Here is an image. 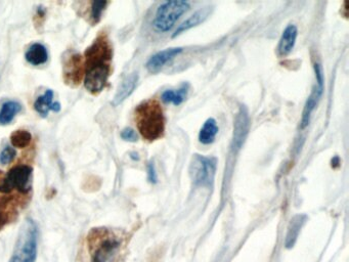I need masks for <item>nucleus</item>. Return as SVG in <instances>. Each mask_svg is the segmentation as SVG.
<instances>
[{"label":"nucleus","instance_id":"1","mask_svg":"<svg viewBox=\"0 0 349 262\" xmlns=\"http://www.w3.org/2000/svg\"><path fill=\"white\" fill-rule=\"evenodd\" d=\"M112 47L109 40L101 36L87 49L86 57V74L84 85L86 90L97 94L103 91L109 74L112 61Z\"/></svg>","mask_w":349,"mask_h":262},{"label":"nucleus","instance_id":"2","mask_svg":"<svg viewBox=\"0 0 349 262\" xmlns=\"http://www.w3.org/2000/svg\"><path fill=\"white\" fill-rule=\"evenodd\" d=\"M135 121L141 136L148 141L161 138L165 132L166 119L158 101L148 100L135 109Z\"/></svg>","mask_w":349,"mask_h":262},{"label":"nucleus","instance_id":"3","mask_svg":"<svg viewBox=\"0 0 349 262\" xmlns=\"http://www.w3.org/2000/svg\"><path fill=\"white\" fill-rule=\"evenodd\" d=\"M89 245L91 251L93 250L92 262H115L121 242L108 229L94 228L90 232Z\"/></svg>","mask_w":349,"mask_h":262},{"label":"nucleus","instance_id":"4","mask_svg":"<svg viewBox=\"0 0 349 262\" xmlns=\"http://www.w3.org/2000/svg\"><path fill=\"white\" fill-rule=\"evenodd\" d=\"M37 225L33 220L27 219L21 226L10 262H35L37 256Z\"/></svg>","mask_w":349,"mask_h":262},{"label":"nucleus","instance_id":"5","mask_svg":"<svg viewBox=\"0 0 349 262\" xmlns=\"http://www.w3.org/2000/svg\"><path fill=\"white\" fill-rule=\"evenodd\" d=\"M190 10V4L184 0H171V2L163 3L157 10L153 27L159 33H166L178 23Z\"/></svg>","mask_w":349,"mask_h":262},{"label":"nucleus","instance_id":"6","mask_svg":"<svg viewBox=\"0 0 349 262\" xmlns=\"http://www.w3.org/2000/svg\"><path fill=\"white\" fill-rule=\"evenodd\" d=\"M217 160L214 157L196 154L190 164V177L196 187L211 188L214 182Z\"/></svg>","mask_w":349,"mask_h":262},{"label":"nucleus","instance_id":"7","mask_svg":"<svg viewBox=\"0 0 349 262\" xmlns=\"http://www.w3.org/2000/svg\"><path fill=\"white\" fill-rule=\"evenodd\" d=\"M33 169L28 165H18L12 168L0 183V194H10L17 191L27 194L31 189V177Z\"/></svg>","mask_w":349,"mask_h":262},{"label":"nucleus","instance_id":"8","mask_svg":"<svg viewBox=\"0 0 349 262\" xmlns=\"http://www.w3.org/2000/svg\"><path fill=\"white\" fill-rule=\"evenodd\" d=\"M314 69V74H315V80L316 84L313 87V90L308 97L304 109L302 112V117H301V122H300V128L304 129L308 126L311 118V114L314 111L315 107L317 106L319 100H321L324 90H325V75H324V70L322 66L318 63H315L313 66Z\"/></svg>","mask_w":349,"mask_h":262},{"label":"nucleus","instance_id":"9","mask_svg":"<svg viewBox=\"0 0 349 262\" xmlns=\"http://www.w3.org/2000/svg\"><path fill=\"white\" fill-rule=\"evenodd\" d=\"M250 124L248 109L242 105L239 108L234 123V133H232L231 141V150L234 153H238L242 149L250 130Z\"/></svg>","mask_w":349,"mask_h":262},{"label":"nucleus","instance_id":"10","mask_svg":"<svg viewBox=\"0 0 349 262\" xmlns=\"http://www.w3.org/2000/svg\"><path fill=\"white\" fill-rule=\"evenodd\" d=\"M183 50V47H171L161 50L150 57V60L148 61L147 65H145V68H147L150 73H158L173 57L181 54Z\"/></svg>","mask_w":349,"mask_h":262},{"label":"nucleus","instance_id":"11","mask_svg":"<svg viewBox=\"0 0 349 262\" xmlns=\"http://www.w3.org/2000/svg\"><path fill=\"white\" fill-rule=\"evenodd\" d=\"M298 35V29L295 25L290 24L283 31L278 45V53L280 56H286L293 50Z\"/></svg>","mask_w":349,"mask_h":262},{"label":"nucleus","instance_id":"12","mask_svg":"<svg viewBox=\"0 0 349 262\" xmlns=\"http://www.w3.org/2000/svg\"><path fill=\"white\" fill-rule=\"evenodd\" d=\"M138 82V75L137 73H131L127 77L124 78V80L119 85L117 93H116L114 99H113V106H119L121 103H123L135 90V87Z\"/></svg>","mask_w":349,"mask_h":262},{"label":"nucleus","instance_id":"13","mask_svg":"<svg viewBox=\"0 0 349 262\" xmlns=\"http://www.w3.org/2000/svg\"><path fill=\"white\" fill-rule=\"evenodd\" d=\"M306 220H307V216L305 214H297L291 219L288 226L286 240H285V247L287 249H291L294 247L298 239L299 232L301 231V228L305 224Z\"/></svg>","mask_w":349,"mask_h":262},{"label":"nucleus","instance_id":"14","mask_svg":"<svg viewBox=\"0 0 349 262\" xmlns=\"http://www.w3.org/2000/svg\"><path fill=\"white\" fill-rule=\"evenodd\" d=\"M212 11L211 7H205L199 11H197L194 15H192L189 19H187L182 25L179 26V28L173 33L172 37H177L178 35L190 30V29L202 24L204 21L207 20V18L210 16Z\"/></svg>","mask_w":349,"mask_h":262},{"label":"nucleus","instance_id":"15","mask_svg":"<svg viewBox=\"0 0 349 262\" xmlns=\"http://www.w3.org/2000/svg\"><path fill=\"white\" fill-rule=\"evenodd\" d=\"M66 79L69 81V83L78 84L80 83L82 79V72H83V64L82 59L79 54L72 55L71 59L67 62L66 66Z\"/></svg>","mask_w":349,"mask_h":262},{"label":"nucleus","instance_id":"16","mask_svg":"<svg viewBox=\"0 0 349 262\" xmlns=\"http://www.w3.org/2000/svg\"><path fill=\"white\" fill-rule=\"evenodd\" d=\"M26 60L33 66H39L46 63L48 59V52L44 45L40 43H34L29 47L26 54Z\"/></svg>","mask_w":349,"mask_h":262},{"label":"nucleus","instance_id":"17","mask_svg":"<svg viewBox=\"0 0 349 262\" xmlns=\"http://www.w3.org/2000/svg\"><path fill=\"white\" fill-rule=\"evenodd\" d=\"M189 89L190 85L188 83L183 84L179 90H167L162 94V101L164 103L167 104H173L174 106H180L182 105L187 97H188V93H189Z\"/></svg>","mask_w":349,"mask_h":262},{"label":"nucleus","instance_id":"18","mask_svg":"<svg viewBox=\"0 0 349 262\" xmlns=\"http://www.w3.org/2000/svg\"><path fill=\"white\" fill-rule=\"evenodd\" d=\"M219 128L217 122L213 118H209L205 121L199 132V141L203 144H210L214 141Z\"/></svg>","mask_w":349,"mask_h":262},{"label":"nucleus","instance_id":"19","mask_svg":"<svg viewBox=\"0 0 349 262\" xmlns=\"http://www.w3.org/2000/svg\"><path fill=\"white\" fill-rule=\"evenodd\" d=\"M21 111V105L15 101H9L5 103L0 109V124H10L15 116Z\"/></svg>","mask_w":349,"mask_h":262},{"label":"nucleus","instance_id":"20","mask_svg":"<svg viewBox=\"0 0 349 262\" xmlns=\"http://www.w3.org/2000/svg\"><path fill=\"white\" fill-rule=\"evenodd\" d=\"M52 99H53V92L49 90V91H46L43 96H40L34 104L35 110L41 116H43V117H46L48 111L51 108V105L53 103Z\"/></svg>","mask_w":349,"mask_h":262},{"label":"nucleus","instance_id":"21","mask_svg":"<svg viewBox=\"0 0 349 262\" xmlns=\"http://www.w3.org/2000/svg\"><path fill=\"white\" fill-rule=\"evenodd\" d=\"M32 140L31 133L27 130H17L11 136L12 144L15 148L24 149L30 144Z\"/></svg>","mask_w":349,"mask_h":262},{"label":"nucleus","instance_id":"22","mask_svg":"<svg viewBox=\"0 0 349 262\" xmlns=\"http://www.w3.org/2000/svg\"><path fill=\"white\" fill-rule=\"evenodd\" d=\"M107 5H108V3L107 2H103V0H97V2L93 3L92 18L95 21V23H98L100 21L102 13L105 10Z\"/></svg>","mask_w":349,"mask_h":262},{"label":"nucleus","instance_id":"23","mask_svg":"<svg viewBox=\"0 0 349 262\" xmlns=\"http://www.w3.org/2000/svg\"><path fill=\"white\" fill-rule=\"evenodd\" d=\"M16 150L12 147H7L3 152L2 154H0V163L4 164V165H7L9 163H11L15 157H16Z\"/></svg>","mask_w":349,"mask_h":262},{"label":"nucleus","instance_id":"24","mask_svg":"<svg viewBox=\"0 0 349 262\" xmlns=\"http://www.w3.org/2000/svg\"><path fill=\"white\" fill-rule=\"evenodd\" d=\"M121 137L122 139L130 142H134L137 140V134L132 128H125L121 132Z\"/></svg>","mask_w":349,"mask_h":262},{"label":"nucleus","instance_id":"25","mask_svg":"<svg viewBox=\"0 0 349 262\" xmlns=\"http://www.w3.org/2000/svg\"><path fill=\"white\" fill-rule=\"evenodd\" d=\"M148 179L150 181V183L152 184H156L157 183V172H156V168L153 162H150L148 165Z\"/></svg>","mask_w":349,"mask_h":262},{"label":"nucleus","instance_id":"26","mask_svg":"<svg viewBox=\"0 0 349 262\" xmlns=\"http://www.w3.org/2000/svg\"><path fill=\"white\" fill-rule=\"evenodd\" d=\"M50 110L53 111V112H59V111L61 110V105H60V103H57V102L52 103Z\"/></svg>","mask_w":349,"mask_h":262},{"label":"nucleus","instance_id":"27","mask_svg":"<svg viewBox=\"0 0 349 262\" xmlns=\"http://www.w3.org/2000/svg\"><path fill=\"white\" fill-rule=\"evenodd\" d=\"M137 156H138V155H137L136 153H132V154H131V158H132L133 160H138L139 158H138Z\"/></svg>","mask_w":349,"mask_h":262}]
</instances>
